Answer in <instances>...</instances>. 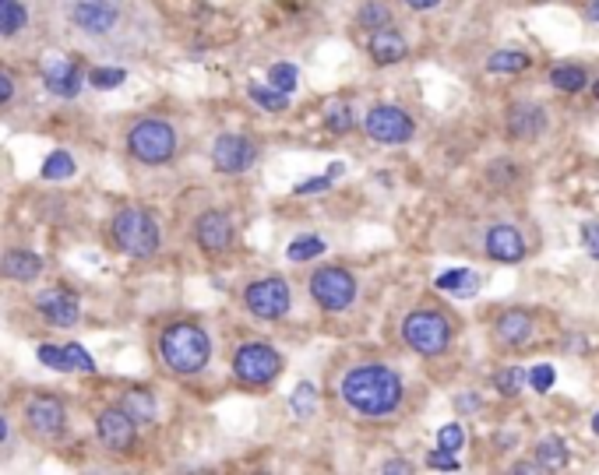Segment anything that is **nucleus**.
I'll list each match as a JSON object with an SVG mask.
<instances>
[{
  "mask_svg": "<svg viewBox=\"0 0 599 475\" xmlns=\"http://www.w3.org/2000/svg\"><path fill=\"white\" fill-rule=\"evenodd\" d=\"M268 85H276V88H282V92H296V85H300V71H296V64H272L268 67Z\"/></svg>",
  "mask_w": 599,
  "mask_h": 475,
  "instance_id": "34",
  "label": "nucleus"
},
{
  "mask_svg": "<svg viewBox=\"0 0 599 475\" xmlns=\"http://www.w3.org/2000/svg\"><path fill=\"white\" fill-rule=\"evenodd\" d=\"M324 127H328L331 134H349V130L357 127V117H353V110H349V106H335V110H328Z\"/></svg>",
  "mask_w": 599,
  "mask_h": 475,
  "instance_id": "36",
  "label": "nucleus"
},
{
  "mask_svg": "<svg viewBox=\"0 0 599 475\" xmlns=\"http://www.w3.org/2000/svg\"><path fill=\"white\" fill-rule=\"evenodd\" d=\"M536 462L543 469H564L567 465V444L560 436H543L536 440Z\"/></svg>",
  "mask_w": 599,
  "mask_h": 475,
  "instance_id": "26",
  "label": "nucleus"
},
{
  "mask_svg": "<svg viewBox=\"0 0 599 475\" xmlns=\"http://www.w3.org/2000/svg\"><path fill=\"white\" fill-rule=\"evenodd\" d=\"M455 405H458L462 412H476L483 401H479V395H473V391H469V395H458V401H455Z\"/></svg>",
  "mask_w": 599,
  "mask_h": 475,
  "instance_id": "45",
  "label": "nucleus"
},
{
  "mask_svg": "<svg viewBox=\"0 0 599 475\" xmlns=\"http://www.w3.org/2000/svg\"><path fill=\"white\" fill-rule=\"evenodd\" d=\"M593 434L599 436V412H596V416H593Z\"/></svg>",
  "mask_w": 599,
  "mask_h": 475,
  "instance_id": "52",
  "label": "nucleus"
},
{
  "mask_svg": "<svg viewBox=\"0 0 599 475\" xmlns=\"http://www.w3.org/2000/svg\"><path fill=\"white\" fill-rule=\"evenodd\" d=\"M247 95L261 106V110H268V113H282V110H289V92H282L276 85H247Z\"/></svg>",
  "mask_w": 599,
  "mask_h": 475,
  "instance_id": "25",
  "label": "nucleus"
},
{
  "mask_svg": "<svg viewBox=\"0 0 599 475\" xmlns=\"http://www.w3.org/2000/svg\"><path fill=\"white\" fill-rule=\"evenodd\" d=\"M25 419H29V426L42 436H57L64 430V423H68V412H64V405L57 401V398L42 395V398H32L29 401V408H25Z\"/></svg>",
  "mask_w": 599,
  "mask_h": 475,
  "instance_id": "18",
  "label": "nucleus"
},
{
  "mask_svg": "<svg viewBox=\"0 0 599 475\" xmlns=\"http://www.w3.org/2000/svg\"><path fill=\"white\" fill-rule=\"evenodd\" d=\"M342 173H346V162H331V166H328V176H331V180H339Z\"/></svg>",
  "mask_w": 599,
  "mask_h": 475,
  "instance_id": "49",
  "label": "nucleus"
},
{
  "mask_svg": "<svg viewBox=\"0 0 599 475\" xmlns=\"http://www.w3.org/2000/svg\"><path fill=\"white\" fill-rule=\"evenodd\" d=\"M532 67V57L525 49H497L486 57V71L490 75H522Z\"/></svg>",
  "mask_w": 599,
  "mask_h": 475,
  "instance_id": "23",
  "label": "nucleus"
},
{
  "mask_svg": "<svg viewBox=\"0 0 599 475\" xmlns=\"http://www.w3.org/2000/svg\"><path fill=\"white\" fill-rule=\"evenodd\" d=\"M589 18H593V22H599V0H593V4H589Z\"/></svg>",
  "mask_w": 599,
  "mask_h": 475,
  "instance_id": "51",
  "label": "nucleus"
},
{
  "mask_svg": "<svg viewBox=\"0 0 599 475\" xmlns=\"http://www.w3.org/2000/svg\"><path fill=\"white\" fill-rule=\"evenodd\" d=\"M335 180L324 173V176H314V180H304V184H296V194H318V191H328Z\"/></svg>",
  "mask_w": 599,
  "mask_h": 475,
  "instance_id": "43",
  "label": "nucleus"
},
{
  "mask_svg": "<svg viewBox=\"0 0 599 475\" xmlns=\"http://www.w3.org/2000/svg\"><path fill=\"white\" fill-rule=\"evenodd\" d=\"M88 81H92L95 88H117V85L127 81V71H120V67H95V71L88 75Z\"/></svg>",
  "mask_w": 599,
  "mask_h": 475,
  "instance_id": "38",
  "label": "nucleus"
},
{
  "mask_svg": "<svg viewBox=\"0 0 599 475\" xmlns=\"http://www.w3.org/2000/svg\"><path fill=\"white\" fill-rule=\"evenodd\" d=\"M120 11L113 0H78L75 4V25L88 36H103L117 25Z\"/></svg>",
  "mask_w": 599,
  "mask_h": 475,
  "instance_id": "15",
  "label": "nucleus"
},
{
  "mask_svg": "<svg viewBox=\"0 0 599 475\" xmlns=\"http://www.w3.org/2000/svg\"><path fill=\"white\" fill-rule=\"evenodd\" d=\"M195 239L204 254H222L233 246V219L226 211H204L195 222Z\"/></svg>",
  "mask_w": 599,
  "mask_h": 475,
  "instance_id": "13",
  "label": "nucleus"
},
{
  "mask_svg": "<svg viewBox=\"0 0 599 475\" xmlns=\"http://www.w3.org/2000/svg\"><path fill=\"white\" fill-rule=\"evenodd\" d=\"M363 130L377 145H405L416 134V123H413V117L405 110L381 103V106H370V113L363 117Z\"/></svg>",
  "mask_w": 599,
  "mask_h": 475,
  "instance_id": "9",
  "label": "nucleus"
},
{
  "mask_svg": "<svg viewBox=\"0 0 599 475\" xmlns=\"http://www.w3.org/2000/svg\"><path fill=\"white\" fill-rule=\"evenodd\" d=\"M438 444L458 454V451L466 447V430H462L458 423H448V426H440V430H438Z\"/></svg>",
  "mask_w": 599,
  "mask_h": 475,
  "instance_id": "37",
  "label": "nucleus"
},
{
  "mask_svg": "<svg viewBox=\"0 0 599 475\" xmlns=\"http://www.w3.org/2000/svg\"><path fill=\"white\" fill-rule=\"evenodd\" d=\"M357 22H359V29H367V32H377V29L392 25V11H388L381 0H367V4H363V7L357 11Z\"/></svg>",
  "mask_w": 599,
  "mask_h": 475,
  "instance_id": "30",
  "label": "nucleus"
},
{
  "mask_svg": "<svg viewBox=\"0 0 599 475\" xmlns=\"http://www.w3.org/2000/svg\"><path fill=\"white\" fill-rule=\"evenodd\" d=\"M324 254V239L321 237H296L289 246H286V257L293 261V264H304V261H314Z\"/></svg>",
  "mask_w": 599,
  "mask_h": 475,
  "instance_id": "31",
  "label": "nucleus"
},
{
  "mask_svg": "<svg viewBox=\"0 0 599 475\" xmlns=\"http://www.w3.org/2000/svg\"><path fill=\"white\" fill-rule=\"evenodd\" d=\"M385 472H413V465H409V462H402V458H395V462H388V465H385Z\"/></svg>",
  "mask_w": 599,
  "mask_h": 475,
  "instance_id": "47",
  "label": "nucleus"
},
{
  "mask_svg": "<svg viewBox=\"0 0 599 475\" xmlns=\"http://www.w3.org/2000/svg\"><path fill=\"white\" fill-rule=\"evenodd\" d=\"M64 356H68V366L71 370H78V373H92L95 370V363H92V356L81 349L78 342H71V345H64Z\"/></svg>",
  "mask_w": 599,
  "mask_h": 475,
  "instance_id": "40",
  "label": "nucleus"
},
{
  "mask_svg": "<svg viewBox=\"0 0 599 475\" xmlns=\"http://www.w3.org/2000/svg\"><path fill=\"white\" fill-rule=\"evenodd\" d=\"M582 246L593 261H599V222H582Z\"/></svg>",
  "mask_w": 599,
  "mask_h": 475,
  "instance_id": "42",
  "label": "nucleus"
},
{
  "mask_svg": "<svg viewBox=\"0 0 599 475\" xmlns=\"http://www.w3.org/2000/svg\"><path fill=\"white\" fill-rule=\"evenodd\" d=\"M289 408H293L296 419H311L318 412V388L311 381H300L293 388V395H289Z\"/></svg>",
  "mask_w": 599,
  "mask_h": 475,
  "instance_id": "27",
  "label": "nucleus"
},
{
  "mask_svg": "<svg viewBox=\"0 0 599 475\" xmlns=\"http://www.w3.org/2000/svg\"><path fill=\"white\" fill-rule=\"evenodd\" d=\"M402 338L420 356H440L451 345V324L438 310H413L402 320Z\"/></svg>",
  "mask_w": 599,
  "mask_h": 475,
  "instance_id": "4",
  "label": "nucleus"
},
{
  "mask_svg": "<svg viewBox=\"0 0 599 475\" xmlns=\"http://www.w3.org/2000/svg\"><path fill=\"white\" fill-rule=\"evenodd\" d=\"M254 158H258V145L247 134H219L215 145H212V162L226 176L247 173L254 166Z\"/></svg>",
  "mask_w": 599,
  "mask_h": 475,
  "instance_id": "10",
  "label": "nucleus"
},
{
  "mask_svg": "<svg viewBox=\"0 0 599 475\" xmlns=\"http://www.w3.org/2000/svg\"><path fill=\"white\" fill-rule=\"evenodd\" d=\"M7 434H11V426H7V419H4V416H0V444H4V440H7Z\"/></svg>",
  "mask_w": 599,
  "mask_h": 475,
  "instance_id": "50",
  "label": "nucleus"
},
{
  "mask_svg": "<svg viewBox=\"0 0 599 475\" xmlns=\"http://www.w3.org/2000/svg\"><path fill=\"white\" fill-rule=\"evenodd\" d=\"M543 465L536 462V465H529V462H519V465H512V472H540Z\"/></svg>",
  "mask_w": 599,
  "mask_h": 475,
  "instance_id": "48",
  "label": "nucleus"
},
{
  "mask_svg": "<svg viewBox=\"0 0 599 475\" xmlns=\"http://www.w3.org/2000/svg\"><path fill=\"white\" fill-rule=\"evenodd\" d=\"M127 148H131V156L138 162L159 166V162H169L173 152H177V130L166 120H141V123L131 127Z\"/></svg>",
  "mask_w": 599,
  "mask_h": 475,
  "instance_id": "5",
  "label": "nucleus"
},
{
  "mask_svg": "<svg viewBox=\"0 0 599 475\" xmlns=\"http://www.w3.org/2000/svg\"><path fill=\"white\" fill-rule=\"evenodd\" d=\"M81 78H85V71H81L78 57H50V60L42 64V81H46V88H50L53 95H60V99H75L81 92Z\"/></svg>",
  "mask_w": 599,
  "mask_h": 475,
  "instance_id": "12",
  "label": "nucleus"
},
{
  "mask_svg": "<svg viewBox=\"0 0 599 475\" xmlns=\"http://www.w3.org/2000/svg\"><path fill=\"white\" fill-rule=\"evenodd\" d=\"M486 254L501 264H522L525 261V239L515 226H490L486 229Z\"/></svg>",
  "mask_w": 599,
  "mask_h": 475,
  "instance_id": "16",
  "label": "nucleus"
},
{
  "mask_svg": "<svg viewBox=\"0 0 599 475\" xmlns=\"http://www.w3.org/2000/svg\"><path fill=\"white\" fill-rule=\"evenodd\" d=\"M0 272L7 278H18V282H32L42 272V257H36L32 250H7L0 257Z\"/></svg>",
  "mask_w": 599,
  "mask_h": 475,
  "instance_id": "21",
  "label": "nucleus"
},
{
  "mask_svg": "<svg viewBox=\"0 0 599 475\" xmlns=\"http://www.w3.org/2000/svg\"><path fill=\"white\" fill-rule=\"evenodd\" d=\"M494 335H497V342H504V345H525V342L532 338V317L525 314V310H508V314L497 317Z\"/></svg>",
  "mask_w": 599,
  "mask_h": 475,
  "instance_id": "20",
  "label": "nucleus"
},
{
  "mask_svg": "<svg viewBox=\"0 0 599 475\" xmlns=\"http://www.w3.org/2000/svg\"><path fill=\"white\" fill-rule=\"evenodd\" d=\"M525 384H529V370H522V366H501L494 373V388L504 398H515Z\"/></svg>",
  "mask_w": 599,
  "mask_h": 475,
  "instance_id": "29",
  "label": "nucleus"
},
{
  "mask_svg": "<svg viewBox=\"0 0 599 475\" xmlns=\"http://www.w3.org/2000/svg\"><path fill=\"white\" fill-rule=\"evenodd\" d=\"M550 88L575 95V92L589 88V75H585V67H578V64H558V67L550 71Z\"/></svg>",
  "mask_w": 599,
  "mask_h": 475,
  "instance_id": "24",
  "label": "nucleus"
},
{
  "mask_svg": "<svg viewBox=\"0 0 599 475\" xmlns=\"http://www.w3.org/2000/svg\"><path fill=\"white\" fill-rule=\"evenodd\" d=\"M42 176H46V180H68V176H75V158L68 156V152H53V156H46V162H42Z\"/></svg>",
  "mask_w": 599,
  "mask_h": 475,
  "instance_id": "33",
  "label": "nucleus"
},
{
  "mask_svg": "<svg viewBox=\"0 0 599 475\" xmlns=\"http://www.w3.org/2000/svg\"><path fill=\"white\" fill-rule=\"evenodd\" d=\"M289 303H293V292L286 278H258L243 289V307L258 320H279L289 314Z\"/></svg>",
  "mask_w": 599,
  "mask_h": 475,
  "instance_id": "8",
  "label": "nucleus"
},
{
  "mask_svg": "<svg viewBox=\"0 0 599 475\" xmlns=\"http://www.w3.org/2000/svg\"><path fill=\"white\" fill-rule=\"evenodd\" d=\"M427 465H431V469H440V472H458L455 451H448V447H440V444L427 454Z\"/></svg>",
  "mask_w": 599,
  "mask_h": 475,
  "instance_id": "41",
  "label": "nucleus"
},
{
  "mask_svg": "<svg viewBox=\"0 0 599 475\" xmlns=\"http://www.w3.org/2000/svg\"><path fill=\"white\" fill-rule=\"evenodd\" d=\"M543 130H547V110L543 106H536V103H515L508 110V134L512 138L529 141V138H540Z\"/></svg>",
  "mask_w": 599,
  "mask_h": 475,
  "instance_id": "19",
  "label": "nucleus"
},
{
  "mask_svg": "<svg viewBox=\"0 0 599 475\" xmlns=\"http://www.w3.org/2000/svg\"><path fill=\"white\" fill-rule=\"evenodd\" d=\"M342 401L359 412V416H370V419H381V416H392L402 405V377L392 366H381V363H363L353 366L342 381Z\"/></svg>",
  "mask_w": 599,
  "mask_h": 475,
  "instance_id": "1",
  "label": "nucleus"
},
{
  "mask_svg": "<svg viewBox=\"0 0 599 475\" xmlns=\"http://www.w3.org/2000/svg\"><path fill=\"white\" fill-rule=\"evenodd\" d=\"M307 289H311L314 303L321 310H328V314H339V310H346L357 300V278L349 275L346 268H335V264L318 268L311 275V282H307Z\"/></svg>",
  "mask_w": 599,
  "mask_h": 475,
  "instance_id": "7",
  "label": "nucleus"
},
{
  "mask_svg": "<svg viewBox=\"0 0 599 475\" xmlns=\"http://www.w3.org/2000/svg\"><path fill=\"white\" fill-rule=\"evenodd\" d=\"M110 233H113V243L131 257H152L162 243L156 219L141 208H120L110 222Z\"/></svg>",
  "mask_w": 599,
  "mask_h": 475,
  "instance_id": "3",
  "label": "nucleus"
},
{
  "mask_svg": "<svg viewBox=\"0 0 599 475\" xmlns=\"http://www.w3.org/2000/svg\"><path fill=\"white\" fill-rule=\"evenodd\" d=\"M36 356H40L42 366H50V370H57V373H71L64 349H57V345H40V353H36Z\"/></svg>",
  "mask_w": 599,
  "mask_h": 475,
  "instance_id": "39",
  "label": "nucleus"
},
{
  "mask_svg": "<svg viewBox=\"0 0 599 475\" xmlns=\"http://www.w3.org/2000/svg\"><path fill=\"white\" fill-rule=\"evenodd\" d=\"M36 307L42 310V317L53 324V327H75L81 317L78 296L68 292V289H46L36 296Z\"/></svg>",
  "mask_w": 599,
  "mask_h": 475,
  "instance_id": "14",
  "label": "nucleus"
},
{
  "mask_svg": "<svg viewBox=\"0 0 599 475\" xmlns=\"http://www.w3.org/2000/svg\"><path fill=\"white\" fill-rule=\"evenodd\" d=\"M367 53H370V60H374L377 67H392V64L405 60L409 42H405V36H402L399 29L385 25V29H377V32H370V40H367Z\"/></svg>",
  "mask_w": 599,
  "mask_h": 475,
  "instance_id": "17",
  "label": "nucleus"
},
{
  "mask_svg": "<svg viewBox=\"0 0 599 475\" xmlns=\"http://www.w3.org/2000/svg\"><path fill=\"white\" fill-rule=\"evenodd\" d=\"M593 95L599 99V78H596V85H593Z\"/></svg>",
  "mask_w": 599,
  "mask_h": 475,
  "instance_id": "53",
  "label": "nucleus"
},
{
  "mask_svg": "<svg viewBox=\"0 0 599 475\" xmlns=\"http://www.w3.org/2000/svg\"><path fill=\"white\" fill-rule=\"evenodd\" d=\"M476 285H479V278H476V272H469V268H451V272H440L438 282H434V289L448 292V296H458V300L476 296Z\"/></svg>",
  "mask_w": 599,
  "mask_h": 475,
  "instance_id": "22",
  "label": "nucleus"
},
{
  "mask_svg": "<svg viewBox=\"0 0 599 475\" xmlns=\"http://www.w3.org/2000/svg\"><path fill=\"white\" fill-rule=\"evenodd\" d=\"M95 434L110 451H131L138 440V419L127 408H106L95 419Z\"/></svg>",
  "mask_w": 599,
  "mask_h": 475,
  "instance_id": "11",
  "label": "nucleus"
},
{
  "mask_svg": "<svg viewBox=\"0 0 599 475\" xmlns=\"http://www.w3.org/2000/svg\"><path fill=\"white\" fill-rule=\"evenodd\" d=\"M11 95H14V81H11V75H7V71H0V106H4Z\"/></svg>",
  "mask_w": 599,
  "mask_h": 475,
  "instance_id": "44",
  "label": "nucleus"
},
{
  "mask_svg": "<svg viewBox=\"0 0 599 475\" xmlns=\"http://www.w3.org/2000/svg\"><path fill=\"white\" fill-rule=\"evenodd\" d=\"M29 22V11L22 0H0V36H14L22 32Z\"/></svg>",
  "mask_w": 599,
  "mask_h": 475,
  "instance_id": "28",
  "label": "nucleus"
},
{
  "mask_svg": "<svg viewBox=\"0 0 599 475\" xmlns=\"http://www.w3.org/2000/svg\"><path fill=\"white\" fill-rule=\"evenodd\" d=\"M554 381H558V370H554L550 363H540V366L529 370V388H532L536 395H547V391L554 388Z\"/></svg>",
  "mask_w": 599,
  "mask_h": 475,
  "instance_id": "35",
  "label": "nucleus"
},
{
  "mask_svg": "<svg viewBox=\"0 0 599 475\" xmlns=\"http://www.w3.org/2000/svg\"><path fill=\"white\" fill-rule=\"evenodd\" d=\"M159 353L162 363L173 370V373H201L208 366V356H212V342L204 335V327L191 324V320H180V324H169L159 338Z\"/></svg>",
  "mask_w": 599,
  "mask_h": 475,
  "instance_id": "2",
  "label": "nucleus"
},
{
  "mask_svg": "<svg viewBox=\"0 0 599 475\" xmlns=\"http://www.w3.org/2000/svg\"><path fill=\"white\" fill-rule=\"evenodd\" d=\"M123 408L138 419V423H152L156 419V398L149 391H127L123 395Z\"/></svg>",
  "mask_w": 599,
  "mask_h": 475,
  "instance_id": "32",
  "label": "nucleus"
},
{
  "mask_svg": "<svg viewBox=\"0 0 599 475\" xmlns=\"http://www.w3.org/2000/svg\"><path fill=\"white\" fill-rule=\"evenodd\" d=\"M282 373V356L265 342H247L233 356V377L243 388H265Z\"/></svg>",
  "mask_w": 599,
  "mask_h": 475,
  "instance_id": "6",
  "label": "nucleus"
},
{
  "mask_svg": "<svg viewBox=\"0 0 599 475\" xmlns=\"http://www.w3.org/2000/svg\"><path fill=\"white\" fill-rule=\"evenodd\" d=\"M405 4H409L413 11H434L440 0H405Z\"/></svg>",
  "mask_w": 599,
  "mask_h": 475,
  "instance_id": "46",
  "label": "nucleus"
}]
</instances>
